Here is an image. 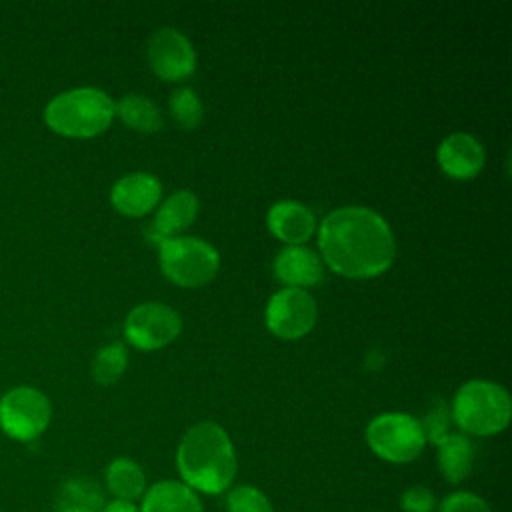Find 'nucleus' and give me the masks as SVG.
<instances>
[{"instance_id":"obj_1","label":"nucleus","mask_w":512,"mask_h":512,"mask_svg":"<svg viewBox=\"0 0 512 512\" xmlns=\"http://www.w3.org/2000/svg\"><path fill=\"white\" fill-rule=\"evenodd\" d=\"M324 262L346 278H374L394 260L396 244L388 222L364 206L330 212L318 230Z\"/></svg>"},{"instance_id":"obj_2","label":"nucleus","mask_w":512,"mask_h":512,"mask_svg":"<svg viewBox=\"0 0 512 512\" xmlns=\"http://www.w3.org/2000/svg\"><path fill=\"white\" fill-rule=\"evenodd\" d=\"M182 482L194 492L222 494L236 476L238 460L226 430L214 422H198L186 430L176 450Z\"/></svg>"},{"instance_id":"obj_3","label":"nucleus","mask_w":512,"mask_h":512,"mask_svg":"<svg viewBox=\"0 0 512 512\" xmlns=\"http://www.w3.org/2000/svg\"><path fill=\"white\" fill-rule=\"evenodd\" d=\"M114 118V102L98 88H74L52 98L44 110L46 124L70 138H92Z\"/></svg>"},{"instance_id":"obj_4","label":"nucleus","mask_w":512,"mask_h":512,"mask_svg":"<svg viewBox=\"0 0 512 512\" xmlns=\"http://www.w3.org/2000/svg\"><path fill=\"white\" fill-rule=\"evenodd\" d=\"M512 414L508 392L490 380H470L458 388L452 400V418L460 430L474 436L502 432Z\"/></svg>"},{"instance_id":"obj_5","label":"nucleus","mask_w":512,"mask_h":512,"mask_svg":"<svg viewBox=\"0 0 512 512\" xmlns=\"http://www.w3.org/2000/svg\"><path fill=\"white\" fill-rule=\"evenodd\" d=\"M164 276L182 288H198L210 282L220 266L218 252L200 238L172 236L158 244Z\"/></svg>"},{"instance_id":"obj_6","label":"nucleus","mask_w":512,"mask_h":512,"mask_svg":"<svg viewBox=\"0 0 512 512\" xmlns=\"http://www.w3.org/2000/svg\"><path fill=\"white\" fill-rule=\"evenodd\" d=\"M366 442L378 458L404 464L420 456L426 438L414 416L406 412H384L366 426Z\"/></svg>"},{"instance_id":"obj_7","label":"nucleus","mask_w":512,"mask_h":512,"mask_svg":"<svg viewBox=\"0 0 512 512\" xmlns=\"http://www.w3.org/2000/svg\"><path fill=\"white\" fill-rule=\"evenodd\" d=\"M52 408L48 398L30 386H18L0 400V426L20 442L38 438L50 424Z\"/></svg>"},{"instance_id":"obj_8","label":"nucleus","mask_w":512,"mask_h":512,"mask_svg":"<svg viewBox=\"0 0 512 512\" xmlns=\"http://www.w3.org/2000/svg\"><path fill=\"white\" fill-rule=\"evenodd\" d=\"M266 326L282 340L306 336L318 318L316 300L302 288H282L266 304Z\"/></svg>"},{"instance_id":"obj_9","label":"nucleus","mask_w":512,"mask_h":512,"mask_svg":"<svg viewBox=\"0 0 512 512\" xmlns=\"http://www.w3.org/2000/svg\"><path fill=\"white\" fill-rule=\"evenodd\" d=\"M180 328V314L158 302L138 304L124 320L126 340L140 350H158L170 344L180 334Z\"/></svg>"},{"instance_id":"obj_10","label":"nucleus","mask_w":512,"mask_h":512,"mask_svg":"<svg viewBox=\"0 0 512 512\" xmlns=\"http://www.w3.org/2000/svg\"><path fill=\"white\" fill-rule=\"evenodd\" d=\"M146 52L154 74L168 82L182 80L196 68V54L190 40L174 28L156 30L148 40Z\"/></svg>"},{"instance_id":"obj_11","label":"nucleus","mask_w":512,"mask_h":512,"mask_svg":"<svg viewBox=\"0 0 512 512\" xmlns=\"http://www.w3.org/2000/svg\"><path fill=\"white\" fill-rule=\"evenodd\" d=\"M162 196V184L148 172H132L116 180L110 192L112 206L124 216H144L156 208Z\"/></svg>"},{"instance_id":"obj_12","label":"nucleus","mask_w":512,"mask_h":512,"mask_svg":"<svg viewBox=\"0 0 512 512\" xmlns=\"http://www.w3.org/2000/svg\"><path fill=\"white\" fill-rule=\"evenodd\" d=\"M436 158L446 176L470 180L484 166V148L472 134L454 132L440 142Z\"/></svg>"},{"instance_id":"obj_13","label":"nucleus","mask_w":512,"mask_h":512,"mask_svg":"<svg viewBox=\"0 0 512 512\" xmlns=\"http://www.w3.org/2000/svg\"><path fill=\"white\" fill-rule=\"evenodd\" d=\"M266 224L272 236L280 242H286L288 246H300L312 236L316 220L312 210L302 202L280 200L268 210Z\"/></svg>"},{"instance_id":"obj_14","label":"nucleus","mask_w":512,"mask_h":512,"mask_svg":"<svg viewBox=\"0 0 512 512\" xmlns=\"http://www.w3.org/2000/svg\"><path fill=\"white\" fill-rule=\"evenodd\" d=\"M322 262L306 246H286L274 260V276L288 288L314 286L322 280Z\"/></svg>"},{"instance_id":"obj_15","label":"nucleus","mask_w":512,"mask_h":512,"mask_svg":"<svg viewBox=\"0 0 512 512\" xmlns=\"http://www.w3.org/2000/svg\"><path fill=\"white\" fill-rule=\"evenodd\" d=\"M198 214V200L192 192L188 190H178L170 198L162 202L158 208L152 228L148 230L150 240L162 242L166 238H172L174 234L186 230Z\"/></svg>"},{"instance_id":"obj_16","label":"nucleus","mask_w":512,"mask_h":512,"mask_svg":"<svg viewBox=\"0 0 512 512\" xmlns=\"http://www.w3.org/2000/svg\"><path fill=\"white\" fill-rule=\"evenodd\" d=\"M140 512H204L198 492L178 480H160L146 488Z\"/></svg>"},{"instance_id":"obj_17","label":"nucleus","mask_w":512,"mask_h":512,"mask_svg":"<svg viewBox=\"0 0 512 512\" xmlns=\"http://www.w3.org/2000/svg\"><path fill=\"white\" fill-rule=\"evenodd\" d=\"M104 492L92 478L80 476L60 484L54 500V512H102Z\"/></svg>"},{"instance_id":"obj_18","label":"nucleus","mask_w":512,"mask_h":512,"mask_svg":"<svg viewBox=\"0 0 512 512\" xmlns=\"http://www.w3.org/2000/svg\"><path fill=\"white\" fill-rule=\"evenodd\" d=\"M438 446V468L450 484H458L470 476L474 464L472 442L462 434H448Z\"/></svg>"},{"instance_id":"obj_19","label":"nucleus","mask_w":512,"mask_h":512,"mask_svg":"<svg viewBox=\"0 0 512 512\" xmlns=\"http://www.w3.org/2000/svg\"><path fill=\"white\" fill-rule=\"evenodd\" d=\"M106 486L116 498L134 502L146 492V476L134 460L120 456L106 468Z\"/></svg>"},{"instance_id":"obj_20","label":"nucleus","mask_w":512,"mask_h":512,"mask_svg":"<svg viewBox=\"0 0 512 512\" xmlns=\"http://www.w3.org/2000/svg\"><path fill=\"white\" fill-rule=\"evenodd\" d=\"M114 114H118L126 126L138 132H156L162 126V116L156 104L140 94L124 96L118 104H114Z\"/></svg>"},{"instance_id":"obj_21","label":"nucleus","mask_w":512,"mask_h":512,"mask_svg":"<svg viewBox=\"0 0 512 512\" xmlns=\"http://www.w3.org/2000/svg\"><path fill=\"white\" fill-rule=\"evenodd\" d=\"M126 364H128V354H126L124 346L108 344V346L100 348L94 356L92 378L102 386H110L122 376V372L126 370Z\"/></svg>"},{"instance_id":"obj_22","label":"nucleus","mask_w":512,"mask_h":512,"mask_svg":"<svg viewBox=\"0 0 512 512\" xmlns=\"http://www.w3.org/2000/svg\"><path fill=\"white\" fill-rule=\"evenodd\" d=\"M170 112L174 120L186 130L196 128L204 116L202 100L192 88H180L170 94Z\"/></svg>"},{"instance_id":"obj_23","label":"nucleus","mask_w":512,"mask_h":512,"mask_svg":"<svg viewBox=\"0 0 512 512\" xmlns=\"http://www.w3.org/2000/svg\"><path fill=\"white\" fill-rule=\"evenodd\" d=\"M228 512H274L268 496L250 484H240L226 494Z\"/></svg>"},{"instance_id":"obj_24","label":"nucleus","mask_w":512,"mask_h":512,"mask_svg":"<svg viewBox=\"0 0 512 512\" xmlns=\"http://www.w3.org/2000/svg\"><path fill=\"white\" fill-rule=\"evenodd\" d=\"M448 424H450V412H448V408H446V404L442 400H438L430 408L426 418L420 422L424 438L434 442V444H440L450 434L448 432Z\"/></svg>"},{"instance_id":"obj_25","label":"nucleus","mask_w":512,"mask_h":512,"mask_svg":"<svg viewBox=\"0 0 512 512\" xmlns=\"http://www.w3.org/2000/svg\"><path fill=\"white\" fill-rule=\"evenodd\" d=\"M438 512H492L484 498L468 490H456L448 494L440 504Z\"/></svg>"},{"instance_id":"obj_26","label":"nucleus","mask_w":512,"mask_h":512,"mask_svg":"<svg viewBox=\"0 0 512 512\" xmlns=\"http://www.w3.org/2000/svg\"><path fill=\"white\" fill-rule=\"evenodd\" d=\"M400 506L404 512H432L436 508V498L426 486H410L400 496Z\"/></svg>"},{"instance_id":"obj_27","label":"nucleus","mask_w":512,"mask_h":512,"mask_svg":"<svg viewBox=\"0 0 512 512\" xmlns=\"http://www.w3.org/2000/svg\"><path fill=\"white\" fill-rule=\"evenodd\" d=\"M102 512H140V508L130 502V500H120V498H114L110 502L104 504V510Z\"/></svg>"}]
</instances>
